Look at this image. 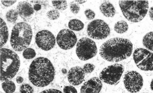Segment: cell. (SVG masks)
Listing matches in <instances>:
<instances>
[{
	"label": "cell",
	"mask_w": 153,
	"mask_h": 93,
	"mask_svg": "<svg viewBox=\"0 0 153 93\" xmlns=\"http://www.w3.org/2000/svg\"><path fill=\"white\" fill-rule=\"evenodd\" d=\"M132 50L133 44L129 40L114 38L106 41L101 46L100 55L105 61L117 62L130 57Z\"/></svg>",
	"instance_id": "1"
},
{
	"label": "cell",
	"mask_w": 153,
	"mask_h": 93,
	"mask_svg": "<svg viewBox=\"0 0 153 93\" xmlns=\"http://www.w3.org/2000/svg\"><path fill=\"white\" fill-rule=\"evenodd\" d=\"M55 75L54 66L50 60L45 57L35 59L31 63L29 70V79L34 86H46L52 82Z\"/></svg>",
	"instance_id": "2"
},
{
	"label": "cell",
	"mask_w": 153,
	"mask_h": 93,
	"mask_svg": "<svg viewBox=\"0 0 153 93\" xmlns=\"http://www.w3.org/2000/svg\"><path fill=\"white\" fill-rule=\"evenodd\" d=\"M1 79L2 81H8L14 77L20 65L19 56L9 49L1 50Z\"/></svg>",
	"instance_id": "3"
},
{
	"label": "cell",
	"mask_w": 153,
	"mask_h": 93,
	"mask_svg": "<svg viewBox=\"0 0 153 93\" xmlns=\"http://www.w3.org/2000/svg\"><path fill=\"white\" fill-rule=\"evenodd\" d=\"M119 4L124 17L132 22L142 21L148 12L147 1H120Z\"/></svg>",
	"instance_id": "4"
},
{
	"label": "cell",
	"mask_w": 153,
	"mask_h": 93,
	"mask_svg": "<svg viewBox=\"0 0 153 93\" xmlns=\"http://www.w3.org/2000/svg\"><path fill=\"white\" fill-rule=\"evenodd\" d=\"M31 26L25 22L17 23L12 29L10 44L16 51L25 50L31 43L32 38Z\"/></svg>",
	"instance_id": "5"
},
{
	"label": "cell",
	"mask_w": 153,
	"mask_h": 93,
	"mask_svg": "<svg viewBox=\"0 0 153 93\" xmlns=\"http://www.w3.org/2000/svg\"><path fill=\"white\" fill-rule=\"evenodd\" d=\"M123 66L114 64L104 69L100 74V79L106 84L116 85L118 84L124 72Z\"/></svg>",
	"instance_id": "6"
},
{
	"label": "cell",
	"mask_w": 153,
	"mask_h": 93,
	"mask_svg": "<svg viewBox=\"0 0 153 93\" xmlns=\"http://www.w3.org/2000/svg\"><path fill=\"white\" fill-rule=\"evenodd\" d=\"M76 53L80 60L86 61L97 55V48L94 41L88 38H83L77 42Z\"/></svg>",
	"instance_id": "7"
},
{
	"label": "cell",
	"mask_w": 153,
	"mask_h": 93,
	"mask_svg": "<svg viewBox=\"0 0 153 93\" xmlns=\"http://www.w3.org/2000/svg\"><path fill=\"white\" fill-rule=\"evenodd\" d=\"M110 28L108 24L100 19H97L89 23L87 28L88 36L92 39L102 40L110 35Z\"/></svg>",
	"instance_id": "8"
},
{
	"label": "cell",
	"mask_w": 153,
	"mask_h": 93,
	"mask_svg": "<svg viewBox=\"0 0 153 93\" xmlns=\"http://www.w3.org/2000/svg\"><path fill=\"white\" fill-rule=\"evenodd\" d=\"M133 59L137 66L141 70L153 71V53L147 49H136L133 53Z\"/></svg>",
	"instance_id": "9"
},
{
	"label": "cell",
	"mask_w": 153,
	"mask_h": 93,
	"mask_svg": "<svg viewBox=\"0 0 153 93\" xmlns=\"http://www.w3.org/2000/svg\"><path fill=\"white\" fill-rule=\"evenodd\" d=\"M123 82L125 88L131 93L139 92L143 86V77L136 71L127 72L124 75Z\"/></svg>",
	"instance_id": "10"
},
{
	"label": "cell",
	"mask_w": 153,
	"mask_h": 93,
	"mask_svg": "<svg viewBox=\"0 0 153 93\" xmlns=\"http://www.w3.org/2000/svg\"><path fill=\"white\" fill-rule=\"evenodd\" d=\"M77 38L73 31L68 29L60 31L57 35V44L63 50H69L72 48L77 42Z\"/></svg>",
	"instance_id": "11"
},
{
	"label": "cell",
	"mask_w": 153,
	"mask_h": 93,
	"mask_svg": "<svg viewBox=\"0 0 153 93\" xmlns=\"http://www.w3.org/2000/svg\"><path fill=\"white\" fill-rule=\"evenodd\" d=\"M35 41L38 47L45 51H48L55 46L56 39L50 31L42 30L36 34Z\"/></svg>",
	"instance_id": "12"
},
{
	"label": "cell",
	"mask_w": 153,
	"mask_h": 93,
	"mask_svg": "<svg viewBox=\"0 0 153 93\" xmlns=\"http://www.w3.org/2000/svg\"><path fill=\"white\" fill-rule=\"evenodd\" d=\"M85 75L83 68L80 66L74 67L71 68L68 72V81L74 86H79L84 81Z\"/></svg>",
	"instance_id": "13"
},
{
	"label": "cell",
	"mask_w": 153,
	"mask_h": 93,
	"mask_svg": "<svg viewBox=\"0 0 153 93\" xmlns=\"http://www.w3.org/2000/svg\"><path fill=\"white\" fill-rule=\"evenodd\" d=\"M100 79L94 77L86 82L82 86L81 93H100L102 87Z\"/></svg>",
	"instance_id": "14"
},
{
	"label": "cell",
	"mask_w": 153,
	"mask_h": 93,
	"mask_svg": "<svg viewBox=\"0 0 153 93\" xmlns=\"http://www.w3.org/2000/svg\"><path fill=\"white\" fill-rule=\"evenodd\" d=\"M17 11L18 14L23 18L30 17L34 13L33 8L29 3L22 1L18 4Z\"/></svg>",
	"instance_id": "15"
},
{
	"label": "cell",
	"mask_w": 153,
	"mask_h": 93,
	"mask_svg": "<svg viewBox=\"0 0 153 93\" xmlns=\"http://www.w3.org/2000/svg\"><path fill=\"white\" fill-rule=\"evenodd\" d=\"M101 13L107 17H113L115 15L116 10L113 5L110 2H103L100 6Z\"/></svg>",
	"instance_id": "16"
},
{
	"label": "cell",
	"mask_w": 153,
	"mask_h": 93,
	"mask_svg": "<svg viewBox=\"0 0 153 93\" xmlns=\"http://www.w3.org/2000/svg\"><path fill=\"white\" fill-rule=\"evenodd\" d=\"M9 32L6 23L1 18V46L2 48L7 41Z\"/></svg>",
	"instance_id": "17"
},
{
	"label": "cell",
	"mask_w": 153,
	"mask_h": 93,
	"mask_svg": "<svg viewBox=\"0 0 153 93\" xmlns=\"http://www.w3.org/2000/svg\"><path fill=\"white\" fill-rule=\"evenodd\" d=\"M143 43L146 48L153 51V32H149L143 37Z\"/></svg>",
	"instance_id": "18"
},
{
	"label": "cell",
	"mask_w": 153,
	"mask_h": 93,
	"mask_svg": "<svg viewBox=\"0 0 153 93\" xmlns=\"http://www.w3.org/2000/svg\"><path fill=\"white\" fill-rule=\"evenodd\" d=\"M68 26L71 30L76 31L82 30L84 27V23L78 19H72L71 20L68 24Z\"/></svg>",
	"instance_id": "19"
},
{
	"label": "cell",
	"mask_w": 153,
	"mask_h": 93,
	"mask_svg": "<svg viewBox=\"0 0 153 93\" xmlns=\"http://www.w3.org/2000/svg\"><path fill=\"white\" fill-rule=\"evenodd\" d=\"M129 28L128 23L124 21L117 22L115 24L114 30L119 34H123L128 31Z\"/></svg>",
	"instance_id": "20"
},
{
	"label": "cell",
	"mask_w": 153,
	"mask_h": 93,
	"mask_svg": "<svg viewBox=\"0 0 153 93\" xmlns=\"http://www.w3.org/2000/svg\"><path fill=\"white\" fill-rule=\"evenodd\" d=\"M2 87L4 91L6 93H13L16 89V86L14 83L8 80L2 83Z\"/></svg>",
	"instance_id": "21"
},
{
	"label": "cell",
	"mask_w": 153,
	"mask_h": 93,
	"mask_svg": "<svg viewBox=\"0 0 153 93\" xmlns=\"http://www.w3.org/2000/svg\"><path fill=\"white\" fill-rule=\"evenodd\" d=\"M18 13L17 10L11 9L8 11L6 14V18L7 21L10 23H14L17 21Z\"/></svg>",
	"instance_id": "22"
},
{
	"label": "cell",
	"mask_w": 153,
	"mask_h": 93,
	"mask_svg": "<svg viewBox=\"0 0 153 93\" xmlns=\"http://www.w3.org/2000/svg\"><path fill=\"white\" fill-rule=\"evenodd\" d=\"M52 3L53 6L57 10H65L68 7L67 2L65 1H53Z\"/></svg>",
	"instance_id": "23"
},
{
	"label": "cell",
	"mask_w": 153,
	"mask_h": 93,
	"mask_svg": "<svg viewBox=\"0 0 153 93\" xmlns=\"http://www.w3.org/2000/svg\"><path fill=\"white\" fill-rule=\"evenodd\" d=\"M36 52L34 49L31 48H27L24 50L23 52V57L26 59H31L36 56Z\"/></svg>",
	"instance_id": "24"
},
{
	"label": "cell",
	"mask_w": 153,
	"mask_h": 93,
	"mask_svg": "<svg viewBox=\"0 0 153 93\" xmlns=\"http://www.w3.org/2000/svg\"><path fill=\"white\" fill-rule=\"evenodd\" d=\"M47 16L51 20H56L59 17L60 13L58 10H51L47 12Z\"/></svg>",
	"instance_id": "25"
},
{
	"label": "cell",
	"mask_w": 153,
	"mask_h": 93,
	"mask_svg": "<svg viewBox=\"0 0 153 93\" xmlns=\"http://www.w3.org/2000/svg\"><path fill=\"white\" fill-rule=\"evenodd\" d=\"M21 93H33V89L29 84H23L20 86V89Z\"/></svg>",
	"instance_id": "26"
},
{
	"label": "cell",
	"mask_w": 153,
	"mask_h": 93,
	"mask_svg": "<svg viewBox=\"0 0 153 93\" xmlns=\"http://www.w3.org/2000/svg\"><path fill=\"white\" fill-rule=\"evenodd\" d=\"M83 69L85 74H91L94 72L95 69V65L91 63H87L83 66Z\"/></svg>",
	"instance_id": "27"
},
{
	"label": "cell",
	"mask_w": 153,
	"mask_h": 93,
	"mask_svg": "<svg viewBox=\"0 0 153 93\" xmlns=\"http://www.w3.org/2000/svg\"><path fill=\"white\" fill-rule=\"evenodd\" d=\"M70 9L72 13L74 14H77L80 10L79 5L76 2H72L70 4Z\"/></svg>",
	"instance_id": "28"
},
{
	"label": "cell",
	"mask_w": 153,
	"mask_h": 93,
	"mask_svg": "<svg viewBox=\"0 0 153 93\" xmlns=\"http://www.w3.org/2000/svg\"><path fill=\"white\" fill-rule=\"evenodd\" d=\"M84 14L88 20H93V19L95 18V12H94V11L90 9L86 10L85 11Z\"/></svg>",
	"instance_id": "29"
},
{
	"label": "cell",
	"mask_w": 153,
	"mask_h": 93,
	"mask_svg": "<svg viewBox=\"0 0 153 93\" xmlns=\"http://www.w3.org/2000/svg\"><path fill=\"white\" fill-rule=\"evenodd\" d=\"M63 91L64 93H77L76 89L72 86H65L64 87Z\"/></svg>",
	"instance_id": "30"
},
{
	"label": "cell",
	"mask_w": 153,
	"mask_h": 93,
	"mask_svg": "<svg viewBox=\"0 0 153 93\" xmlns=\"http://www.w3.org/2000/svg\"><path fill=\"white\" fill-rule=\"evenodd\" d=\"M3 5L6 7L11 6L17 2L16 1H1Z\"/></svg>",
	"instance_id": "31"
},
{
	"label": "cell",
	"mask_w": 153,
	"mask_h": 93,
	"mask_svg": "<svg viewBox=\"0 0 153 93\" xmlns=\"http://www.w3.org/2000/svg\"><path fill=\"white\" fill-rule=\"evenodd\" d=\"M40 93H62L59 90L54 89H50L45 90L44 91Z\"/></svg>",
	"instance_id": "32"
},
{
	"label": "cell",
	"mask_w": 153,
	"mask_h": 93,
	"mask_svg": "<svg viewBox=\"0 0 153 93\" xmlns=\"http://www.w3.org/2000/svg\"><path fill=\"white\" fill-rule=\"evenodd\" d=\"M41 8H42V6L39 4H36L34 5L33 9L34 10L39 11L41 10Z\"/></svg>",
	"instance_id": "33"
},
{
	"label": "cell",
	"mask_w": 153,
	"mask_h": 93,
	"mask_svg": "<svg viewBox=\"0 0 153 93\" xmlns=\"http://www.w3.org/2000/svg\"><path fill=\"white\" fill-rule=\"evenodd\" d=\"M24 81V79L21 76H18L16 78V82L18 84H21Z\"/></svg>",
	"instance_id": "34"
},
{
	"label": "cell",
	"mask_w": 153,
	"mask_h": 93,
	"mask_svg": "<svg viewBox=\"0 0 153 93\" xmlns=\"http://www.w3.org/2000/svg\"><path fill=\"white\" fill-rule=\"evenodd\" d=\"M149 16L151 20L153 21V6L151 8L149 11Z\"/></svg>",
	"instance_id": "35"
},
{
	"label": "cell",
	"mask_w": 153,
	"mask_h": 93,
	"mask_svg": "<svg viewBox=\"0 0 153 93\" xmlns=\"http://www.w3.org/2000/svg\"><path fill=\"white\" fill-rule=\"evenodd\" d=\"M75 2L76 3L79 4H82L84 3L86 1H75Z\"/></svg>",
	"instance_id": "36"
},
{
	"label": "cell",
	"mask_w": 153,
	"mask_h": 93,
	"mask_svg": "<svg viewBox=\"0 0 153 93\" xmlns=\"http://www.w3.org/2000/svg\"><path fill=\"white\" fill-rule=\"evenodd\" d=\"M151 88L152 90L153 91V79H152V80L151 82Z\"/></svg>",
	"instance_id": "37"
},
{
	"label": "cell",
	"mask_w": 153,
	"mask_h": 93,
	"mask_svg": "<svg viewBox=\"0 0 153 93\" xmlns=\"http://www.w3.org/2000/svg\"><path fill=\"white\" fill-rule=\"evenodd\" d=\"M62 73L64 74H65L67 73L66 69H63L62 70Z\"/></svg>",
	"instance_id": "38"
},
{
	"label": "cell",
	"mask_w": 153,
	"mask_h": 93,
	"mask_svg": "<svg viewBox=\"0 0 153 93\" xmlns=\"http://www.w3.org/2000/svg\"></svg>",
	"instance_id": "39"
}]
</instances>
